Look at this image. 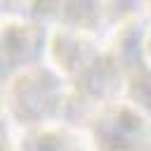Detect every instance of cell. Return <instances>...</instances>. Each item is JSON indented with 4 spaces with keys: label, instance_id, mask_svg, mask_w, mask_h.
<instances>
[{
    "label": "cell",
    "instance_id": "obj_1",
    "mask_svg": "<svg viewBox=\"0 0 151 151\" xmlns=\"http://www.w3.org/2000/svg\"><path fill=\"white\" fill-rule=\"evenodd\" d=\"M61 104V90L54 73L31 66L19 71L7 90V106L12 116L28 125H40Z\"/></svg>",
    "mask_w": 151,
    "mask_h": 151
},
{
    "label": "cell",
    "instance_id": "obj_2",
    "mask_svg": "<svg viewBox=\"0 0 151 151\" xmlns=\"http://www.w3.org/2000/svg\"><path fill=\"white\" fill-rule=\"evenodd\" d=\"M146 130L149 118L132 104H111L92 120L90 137L97 151H137Z\"/></svg>",
    "mask_w": 151,
    "mask_h": 151
},
{
    "label": "cell",
    "instance_id": "obj_3",
    "mask_svg": "<svg viewBox=\"0 0 151 151\" xmlns=\"http://www.w3.org/2000/svg\"><path fill=\"white\" fill-rule=\"evenodd\" d=\"M17 151H83V149L68 130L33 125L17 142Z\"/></svg>",
    "mask_w": 151,
    "mask_h": 151
},
{
    "label": "cell",
    "instance_id": "obj_4",
    "mask_svg": "<svg viewBox=\"0 0 151 151\" xmlns=\"http://www.w3.org/2000/svg\"><path fill=\"white\" fill-rule=\"evenodd\" d=\"M50 50L61 71H83L94 64V59L85 52V40L76 33H54Z\"/></svg>",
    "mask_w": 151,
    "mask_h": 151
},
{
    "label": "cell",
    "instance_id": "obj_5",
    "mask_svg": "<svg viewBox=\"0 0 151 151\" xmlns=\"http://www.w3.org/2000/svg\"><path fill=\"white\" fill-rule=\"evenodd\" d=\"M130 104L151 118V73L134 76L130 80Z\"/></svg>",
    "mask_w": 151,
    "mask_h": 151
}]
</instances>
